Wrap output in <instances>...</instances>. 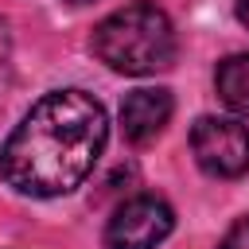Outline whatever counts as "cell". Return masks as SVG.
<instances>
[{
	"label": "cell",
	"mask_w": 249,
	"mask_h": 249,
	"mask_svg": "<svg viewBox=\"0 0 249 249\" xmlns=\"http://www.w3.org/2000/svg\"><path fill=\"white\" fill-rule=\"evenodd\" d=\"M109 140L105 109L86 89L43 93L0 148V179L31 198L70 195Z\"/></svg>",
	"instance_id": "6da1fadb"
},
{
	"label": "cell",
	"mask_w": 249,
	"mask_h": 249,
	"mask_svg": "<svg viewBox=\"0 0 249 249\" xmlns=\"http://www.w3.org/2000/svg\"><path fill=\"white\" fill-rule=\"evenodd\" d=\"M89 47L109 70L140 78V74H156V70L171 66L175 27H171L163 8H156L148 0H136V4H124V8L109 12L93 27Z\"/></svg>",
	"instance_id": "7a4b0ae2"
},
{
	"label": "cell",
	"mask_w": 249,
	"mask_h": 249,
	"mask_svg": "<svg viewBox=\"0 0 249 249\" xmlns=\"http://www.w3.org/2000/svg\"><path fill=\"white\" fill-rule=\"evenodd\" d=\"M191 152L214 179H237L249 171V128L230 117H198L191 128Z\"/></svg>",
	"instance_id": "3957f363"
},
{
	"label": "cell",
	"mask_w": 249,
	"mask_h": 249,
	"mask_svg": "<svg viewBox=\"0 0 249 249\" xmlns=\"http://www.w3.org/2000/svg\"><path fill=\"white\" fill-rule=\"evenodd\" d=\"M175 226V214L163 198L156 195H136L117 206V214L105 226V245L109 249H156Z\"/></svg>",
	"instance_id": "277c9868"
},
{
	"label": "cell",
	"mask_w": 249,
	"mask_h": 249,
	"mask_svg": "<svg viewBox=\"0 0 249 249\" xmlns=\"http://www.w3.org/2000/svg\"><path fill=\"white\" fill-rule=\"evenodd\" d=\"M171 109H175V101L167 89H132L121 105V128L132 144H148L171 121Z\"/></svg>",
	"instance_id": "5b68a950"
},
{
	"label": "cell",
	"mask_w": 249,
	"mask_h": 249,
	"mask_svg": "<svg viewBox=\"0 0 249 249\" xmlns=\"http://www.w3.org/2000/svg\"><path fill=\"white\" fill-rule=\"evenodd\" d=\"M214 86H218V97L233 113L249 117V51L222 58L218 62V74H214Z\"/></svg>",
	"instance_id": "8992f818"
},
{
	"label": "cell",
	"mask_w": 249,
	"mask_h": 249,
	"mask_svg": "<svg viewBox=\"0 0 249 249\" xmlns=\"http://www.w3.org/2000/svg\"><path fill=\"white\" fill-rule=\"evenodd\" d=\"M222 249H249V218H241V222H237V226L226 233Z\"/></svg>",
	"instance_id": "52a82bcc"
},
{
	"label": "cell",
	"mask_w": 249,
	"mask_h": 249,
	"mask_svg": "<svg viewBox=\"0 0 249 249\" xmlns=\"http://www.w3.org/2000/svg\"><path fill=\"white\" fill-rule=\"evenodd\" d=\"M237 19L249 27V0H237Z\"/></svg>",
	"instance_id": "ba28073f"
},
{
	"label": "cell",
	"mask_w": 249,
	"mask_h": 249,
	"mask_svg": "<svg viewBox=\"0 0 249 249\" xmlns=\"http://www.w3.org/2000/svg\"><path fill=\"white\" fill-rule=\"evenodd\" d=\"M70 4H89V0H70Z\"/></svg>",
	"instance_id": "9c48e42d"
}]
</instances>
